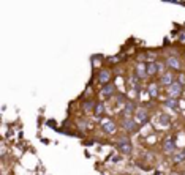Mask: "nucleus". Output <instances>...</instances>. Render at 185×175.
<instances>
[{
  "instance_id": "12",
  "label": "nucleus",
  "mask_w": 185,
  "mask_h": 175,
  "mask_svg": "<svg viewBox=\"0 0 185 175\" xmlns=\"http://www.w3.org/2000/svg\"><path fill=\"white\" fill-rule=\"evenodd\" d=\"M165 106L169 107V109H173V111H177V109H179L177 98H169V99H166V101H165Z\"/></svg>"
},
{
  "instance_id": "6",
  "label": "nucleus",
  "mask_w": 185,
  "mask_h": 175,
  "mask_svg": "<svg viewBox=\"0 0 185 175\" xmlns=\"http://www.w3.org/2000/svg\"><path fill=\"white\" fill-rule=\"evenodd\" d=\"M101 130H103L105 133L111 134V133L115 131V125H114V121H111V120H105V121L101 123Z\"/></svg>"
},
{
  "instance_id": "4",
  "label": "nucleus",
  "mask_w": 185,
  "mask_h": 175,
  "mask_svg": "<svg viewBox=\"0 0 185 175\" xmlns=\"http://www.w3.org/2000/svg\"><path fill=\"white\" fill-rule=\"evenodd\" d=\"M182 88H183L182 84H179V82H173V85H169V88H168L169 96H171V98H177V96H180Z\"/></svg>"
},
{
  "instance_id": "13",
  "label": "nucleus",
  "mask_w": 185,
  "mask_h": 175,
  "mask_svg": "<svg viewBox=\"0 0 185 175\" xmlns=\"http://www.w3.org/2000/svg\"><path fill=\"white\" fill-rule=\"evenodd\" d=\"M109 78H111V73H109L108 69H103V71L98 74V81H100V84H106V82L109 81Z\"/></svg>"
},
{
  "instance_id": "15",
  "label": "nucleus",
  "mask_w": 185,
  "mask_h": 175,
  "mask_svg": "<svg viewBox=\"0 0 185 175\" xmlns=\"http://www.w3.org/2000/svg\"><path fill=\"white\" fill-rule=\"evenodd\" d=\"M146 66H147V74H150V76H153V74L158 73V69H157V63H155V62H149Z\"/></svg>"
},
{
  "instance_id": "16",
  "label": "nucleus",
  "mask_w": 185,
  "mask_h": 175,
  "mask_svg": "<svg viewBox=\"0 0 185 175\" xmlns=\"http://www.w3.org/2000/svg\"><path fill=\"white\" fill-rule=\"evenodd\" d=\"M169 121H171L169 115H166V114H161V115H160V125H163V126H168Z\"/></svg>"
},
{
  "instance_id": "10",
  "label": "nucleus",
  "mask_w": 185,
  "mask_h": 175,
  "mask_svg": "<svg viewBox=\"0 0 185 175\" xmlns=\"http://www.w3.org/2000/svg\"><path fill=\"white\" fill-rule=\"evenodd\" d=\"M114 92H115V85H114V84H106V85L101 88V95H103V96H111Z\"/></svg>"
},
{
  "instance_id": "5",
  "label": "nucleus",
  "mask_w": 185,
  "mask_h": 175,
  "mask_svg": "<svg viewBox=\"0 0 185 175\" xmlns=\"http://www.w3.org/2000/svg\"><path fill=\"white\" fill-rule=\"evenodd\" d=\"M134 115H136V123H147V120H149V117H147V111H144V109H138L136 112H134Z\"/></svg>"
},
{
  "instance_id": "2",
  "label": "nucleus",
  "mask_w": 185,
  "mask_h": 175,
  "mask_svg": "<svg viewBox=\"0 0 185 175\" xmlns=\"http://www.w3.org/2000/svg\"><path fill=\"white\" fill-rule=\"evenodd\" d=\"M163 150H165L166 153H173V152H176V142H174L173 136H168V137L163 140Z\"/></svg>"
},
{
  "instance_id": "8",
  "label": "nucleus",
  "mask_w": 185,
  "mask_h": 175,
  "mask_svg": "<svg viewBox=\"0 0 185 175\" xmlns=\"http://www.w3.org/2000/svg\"><path fill=\"white\" fill-rule=\"evenodd\" d=\"M160 84L161 85H173V74L171 73H163V76L160 78Z\"/></svg>"
},
{
  "instance_id": "3",
  "label": "nucleus",
  "mask_w": 185,
  "mask_h": 175,
  "mask_svg": "<svg viewBox=\"0 0 185 175\" xmlns=\"http://www.w3.org/2000/svg\"><path fill=\"white\" fill-rule=\"evenodd\" d=\"M117 147H119L120 152H122V153H125V155H130V153H131V144H130V140H128V139H125V137H122V139L119 140Z\"/></svg>"
},
{
  "instance_id": "1",
  "label": "nucleus",
  "mask_w": 185,
  "mask_h": 175,
  "mask_svg": "<svg viewBox=\"0 0 185 175\" xmlns=\"http://www.w3.org/2000/svg\"><path fill=\"white\" fill-rule=\"evenodd\" d=\"M122 126H124L125 131H128V133H134V131L138 130V123H136L134 118L127 117V118H124V121H122Z\"/></svg>"
},
{
  "instance_id": "17",
  "label": "nucleus",
  "mask_w": 185,
  "mask_h": 175,
  "mask_svg": "<svg viewBox=\"0 0 185 175\" xmlns=\"http://www.w3.org/2000/svg\"><path fill=\"white\" fill-rule=\"evenodd\" d=\"M183 159H185V150H183V152H179V153L174 155V163H182Z\"/></svg>"
},
{
  "instance_id": "11",
  "label": "nucleus",
  "mask_w": 185,
  "mask_h": 175,
  "mask_svg": "<svg viewBox=\"0 0 185 175\" xmlns=\"http://www.w3.org/2000/svg\"><path fill=\"white\" fill-rule=\"evenodd\" d=\"M133 112H136L134 103H133V101H125V104H124V114L130 115V114H133Z\"/></svg>"
},
{
  "instance_id": "18",
  "label": "nucleus",
  "mask_w": 185,
  "mask_h": 175,
  "mask_svg": "<svg viewBox=\"0 0 185 175\" xmlns=\"http://www.w3.org/2000/svg\"><path fill=\"white\" fill-rule=\"evenodd\" d=\"M149 95H150V98H155L158 95V90H157V85L155 84H150L149 85Z\"/></svg>"
},
{
  "instance_id": "14",
  "label": "nucleus",
  "mask_w": 185,
  "mask_h": 175,
  "mask_svg": "<svg viewBox=\"0 0 185 175\" xmlns=\"http://www.w3.org/2000/svg\"><path fill=\"white\" fill-rule=\"evenodd\" d=\"M94 114H95V117L103 115V114H105V104H103V103H95V106H94Z\"/></svg>"
},
{
  "instance_id": "9",
  "label": "nucleus",
  "mask_w": 185,
  "mask_h": 175,
  "mask_svg": "<svg viewBox=\"0 0 185 175\" xmlns=\"http://www.w3.org/2000/svg\"><path fill=\"white\" fill-rule=\"evenodd\" d=\"M136 76L138 78H146L147 76V66L144 63H138L136 65Z\"/></svg>"
},
{
  "instance_id": "20",
  "label": "nucleus",
  "mask_w": 185,
  "mask_h": 175,
  "mask_svg": "<svg viewBox=\"0 0 185 175\" xmlns=\"http://www.w3.org/2000/svg\"><path fill=\"white\" fill-rule=\"evenodd\" d=\"M124 101H125V96H124V95H119V96H117V103H119V104H122Z\"/></svg>"
},
{
  "instance_id": "7",
  "label": "nucleus",
  "mask_w": 185,
  "mask_h": 175,
  "mask_svg": "<svg viewBox=\"0 0 185 175\" xmlns=\"http://www.w3.org/2000/svg\"><path fill=\"white\" fill-rule=\"evenodd\" d=\"M166 66L171 68V69H179V68H180V60H179L177 57H169V59L166 60Z\"/></svg>"
},
{
  "instance_id": "19",
  "label": "nucleus",
  "mask_w": 185,
  "mask_h": 175,
  "mask_svg": "<svg viewBox=\"0 0 185 175\" xmlns=\"http://www.w3.org/2000/svg\"><path fill=\"white\" fill-rule=\"evenodd\" d=\"M92 106H95V104L92 103V101H87V103H84V109H90Z\"/></svg>"
}]
</instances>
